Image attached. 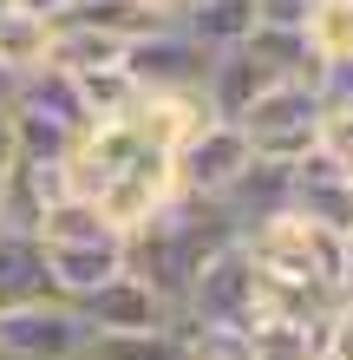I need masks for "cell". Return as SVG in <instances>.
Listing matches in <instances>:
<instances>
[{
    "instance_id": "cell-2",
    "label": "cell",
    "mask_w": 353,
    "mask_h": 360,
    "mask_svg": "<svg viewBox=\"0 0 353 360\" xmlns=\"http://www.w3.org/2000/svg\"><path fill=\"white\" fill-rule=\"evenodd\" d=\"M242 256L255 262L262 282L275 288H307V295H334L340 302V236H327V229L301 223V217H268L255 229H242Z\"/></svg>"
},
{
    "instance_id": "cell-27",
    "label": "cell",
    "mask_w": 353,
    "mask_h": 360,
    "mask_svg": "<svg viewBox=\"0 0 353 360\" xmlns=\"http://www.w3.org/2000/svg\"><path fill=\"white\" fill-rule=\"evenodd\" d=\"M144 7H151V13H164V20H177L183 7H190V0H144Z\"/></svg>"
},
{
    "instance_id": "cell-28",
    "label": "cell",
    "mask_w": 353,
    "mask_h": 360,
    "mask_svg": "<svg viewBox=\"0 0 353 360\" xmlns=\"http://www.w3.org/2000/svg\"><path fill=\"white\" fill-rule=\"evenodd\" d=\"M13 86H20V79H13L7 66H0V112H7V98H13Z\"/></svg>"
},
{
    "instance_id": "cell-20",
    "label": "cell",
    "mask_w": 353,
    "mask_h": 360,
    "mask_svg": "<svg viewBox=\"0 0 353 360\" xmlns=\"http://www.w3.org/2000/svg\"><path fill=\"white\" fill-rule=\"evenodd\" d=\"M314 98H321V112L353 118V59H340V66H321V72H314Z\"/></svg>"
},
{
    "instance_id": "cell-17",
    "label": "cell",
    "mask_w": 353,
    "mask_h": 360,
    "mask_svg": "<svg viewBox=\"0 0 353 360\" xmlns=\"http://www.w3.org/2000/svg\"><path fill=\"white\" fill-rule=\"evenodd\" d=\"M72 86H79V105H86V118L92 124H118L131 105L144 98L138 92V79L124 72V66H98V72H72Z\"/></svg>"
},
{
    "instance_id": "cell-4",
    "label": "cell",
    "mask_w": 353,
    "mask_h": 360,
    "mask_svg": "<svg viewBox=\"0 0 353 360\" xmlns=\"http://www.w3.org/2000/svg\"><path fill=\"white\" fill-rule=\"evenodd\" d=\"M236 124H242V138H248L255 158L295 164V158L314 151V138H321V98H314L307 79H281V86H268Z\"/></svg>"
},
{
    "instance_id": "cell-24",
    "label": "cell",
    "mask_w": 353,
    "mask_h": 360,
    "mask_svg": "<svg viewBox=\"0 0 353 360\" xmlns=\"http://www.w3.org/2000/svg\"><path fill=\"white\" fill-rule=\"evenodd\" d=\"M0 7H27V13H39V20H59L72 0H0Z\"/></svg>"
},
{
    "instance_id": "cell-26",
    "label": "cell",
    "mask_w": 353,
    "mask_h": 360,
    "mask_svg": "<svg viewBox=\"0 0 353 360\" xmlns=\"http://www.w3.org/2000/svg\"><path fill=\"white\" fill-rule=\"evenodd\" d=\"M13 164V124H7V112H0V171Z\"/></svg>"
},
{
    "instance_id": "cell-1",
    "label": "cell",
    "mask_w": 353,
    "mask_h": 360,
    "mask_svg": "<svg viewBox=\"0 0 353 360\" xmlns=\"http://www.w3.org/2000/svg\"><path fill=\"white\" fill-rule=\"evenodd\" d=\"M59 171H66V197L92 203L118 236L144 229L164 203L177 197L171 158L151 151V144H144L138 131H124V124H92V131L66 151Z\"/></svg>"
},
{
    "instance_id": "cell-22",
    "label": "cell",
    "mask_w": 353,
    "mask_h": 360,
    "mask_svg": "<svg viewBox=\"0 0 353 360\" xmlns=\"http://www.w3.org/2000/svg\"><path fill=\"white\" fill-rule=\"evenodd\" d=\"M314 151H321L327 164H340V171L353 177V118H340V112H321V138H314Z\"/></svg>"
},
{
    "instance_id": "cell-14",
    "label": "cell",
    "mask_w": 353,
    "mask_h": 360,
    "mask_svg": "<svg viewBox=\"0 0 353 360\" xmlns=\"http://www.w3.org/2000/svg\"><path fill=\"white\" fill-rule=\"evenodd\" d=\"M171 27H183L210 53H229V46H242V39L255 33V0H190Z\"/></svg>"
},
{
    "instance_id": "cell-6",
    "label": "cell",
    "mask_w": 353,
    "mask_h": 360,
    "mask_svg": "<svg viewBox=\"0 0 353 360\" xmlns=\"http://www.w3.org/2000/svg\"><path fill=\"white\" fill-rule=\"evenodd\" d=\"M210 66H216V53L197 46V39L183 27H171V20L124 46V72L138 79V92H203Z\"/></svg>"
},
{
    "instance_id": "cell-16",
    "label": "cell",
    "mask_w": 353,
    "mask_h": 360,
    "mask_svg": "<svg viewBox=\"0 0 353 360\" xmlns=\"http://www.w3.org/2000/svg\"><path fill=\"white\" fill-rule=\"evenodd\" d=\"M301 39H307V53H314V66L353 59V0H307Z\"/></svg>"
},
{
    "instance_id": "cell-7",
    "label": "cell",
    "mask_w": 353,
    "mask_h": 360,
    "mask_svg": "<svg viewBox=\"0 0 353 360\" xmlns=\"http://www.w3.org/2000/svg\"><path fill=\"white\" fill-rule=\"evenodd\" d=\"M79 347H86V321L59 295L0 314V360H79Z\"/></svg>"
},
{
    "instance_id": "cell-15",
    "label": "cell",
    "mask_w": 353,
    "mask_h": 360,
    "mask_svg": "<svg viewBox=\"0 0 353 360\" xmlns=\"http://www.w3.org/2000/svg\"><path fill=\"white\" fill-rule=\"evenodd\" d=\"M46 46H53V20H39L27 7H0V66L13 79L46 66Z\"/></svg>"
},
{
    "instance_id": "cell-25",
    "label": "cell",
    "mask_w": 353,
    "mask_h": 360,
    "mask_svg": "<svg viewBox=\"0 0 353 360\" xmlns=\"http://www.w3.org/2000/svg\"><path fill=\"white\" fill-rule=\"evenodd\" d=\"M340 295H353V229L340 236Z\"/></svg>"
},
{
    "instance_id": "cell-10",
    "label": "cell",
    "mask_w": 353,
    "mask_h": 360,
    "mask_svg": "<svg viewBox=\"0 0 353 360\" xmlns=\"http://www.w3.org/2000/svg\"><path fill=\"white\" fill-rule=\"evenodd\" d=\"M210 118H216V112L203 105V92H144V98H138L118 124H124V131H138L151 151L177 158L183 144H190L203 124H210Z\"/></svg>"
},
{
    "instance_id": "cell-13",
    "label": "cell",
    "mask_w": 353,
    "mask_h": 360,
    "mask_svg": "<svg viewBox=\"0 0 353 360\" xmlns=\"http://www.w3.org/2000/svg\"><path fill=\"white\" fill-rule=\"evenodd\" d=\"M33 302H53L46 249H39V236H7V229H0V314L33 308Z\"/></svg>"
},
{
    "instance_id": "cell-23",
    "label": "cell",
    "mask_w": 353,
    "mask_h": 360,
    "mask_svg": "<svg viewBox=\"0 0 353 360\" xmlns=\"http://www.w3.org/2000/svg\"><path fill=\"white\" fill-rule=\"evenodd\" d=\"M301 20H307V0H255V27L301 33Z\"/></svg>"
},
{
    "instance_id": "cell-11",
    "label": "cell",
    "mask_w": 353,
    "mask_h": 360,
    "mask_svg": "<svg viewBox=\"0 0 353 360\" xmlns=\"http://www.w3.org/2000/svg\"><path fill=\"white\" fill-rule=\"evenodd\" d=\"M39 249H46V275L59 302H86L112 275H124V243H39Z\"/></svg>"
},
{
    "instance_id": "cell-18",
    "label": "cell",
    "mask_w": 353,
    "mask_h": 360,
    "mask_svg": "<svg viewBox=\"0 0 353 360\" xmlns=\"http://www.w3.org/2000/svg\"><path fill=\"white\" fill-rule=\"evenodd\" d=\"M79 360H183V334L177 328H151V334H86Z\"/></svg>"
},
{
    "instance_id": "cell-9",
    "label": "cell",
    "mask_w": 353,
    "mask_h": 360,
    "mask_svg": "<svg viewBox=\"0 0 353 360\" xmlns=\"http://www.w3.org/2000/svg\"><path fill=\"white\" fill-rule=\"evenodd\" d=\"M79 321H86V334H151V328H177V314L151 295V282H138L131 269L112 275L98 295H86V302H72Z\"/></svg>"
},
{
    "instance_id": "cell-8",
    "label": "cell",
    "mask_w": 353,
    "mask_h": 360,
    "mask_svg": "<svg viewBox=\"0 0 353 360\" xmlns=\"http://www.w3.org/2000/svg\"><path fill=\"white\" fill-rule=\"evenodd\" d=\"M288 217L327 229V236H347L353 229V177L340 164H327L321 151H307L288 164Z\"/></svg>"
},
{
    "instance_id": "cell-12",
    "label": "cell",
    "mask_w": 353,
    "mask_h": 360,
    "mask_svg": "<svg viewBox=\"0 0 353 360\" xmlns=\"http://www.w3.org/2000/svg\"><path fill=\"white\" fill-rule=\"evenodd\" d=\"M268 86H281V79L268 72L248 46H229V53H216L210 79H203V105H210L216 118H229V124H236V118H242V112H248V105H255Z\"/></svg>"
},
{
    "instance_id": "cell-5",
    "label": "cell",
    "mask_w": 353,
    "mask_h": 360,
    "mask_svg": "<svg viewBox=\"0 0 353 360\" xmlns=\"http://www.w3.org/2000/svg\"><path fill=\"white\" fill-rule=\"evenodd\" d=\"M255 164V151H248V138H242V124L229 118H210L203 131L183 144V151L171 158V171H177V197H197V203H222L236 190V177Z\"/></svg>"
},
{
    "instance_id": "cell-19",
    "label": "cell",
    "mask_w": 353,
    "mask_h": 360,
    "mask_svg": "<svg viewBox=\"0 0 353 360\" xmlns=\"http://www.w3.org/2000/svg\"><path fill=\"white\" fill-rule=\"evenodd\" d=\"M39 243H124L118 229L98 217L92 203H79V197H59V203H46V217H39V229H33Z\"/></svg>"
},
{
    "instance_id": "cell-21",
    "label": "cell",
    "mask_w": 353,
    "mask_h": 360,
    "mask_svg": "<svg viewBox=\"0 0 353 360\" xmlns=\"http://www.w3.org/2000/svg\"><path fill=\"white\" fill-rule=\"evenodd\" d=\"M321 360H353V295H340L321 321Z\"/></svg>"
},
{
    "instance_id": "cell-3",
    "label": "cell",
    "mask_w": 353,
    "mask_h": 360,
    "mask_svg": "<svg viewBox=\"0 0 353 360\" xmlns=\"http://www.w3.org/2000/svg\"><path fill=\"white\" fill-rule=\"evenodd\" d=\"M255 308H262V275H255V262L242 256V243L229 236L222 249H210V256H203V269L190 275L177 321H183V328H222V334H248Z\"/></svg>"
}]
</instances>
